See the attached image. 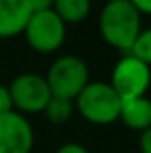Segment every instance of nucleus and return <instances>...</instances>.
Instances as JSON below:
<instances>
[{"label":"nucleus","instance_id":"4468645a","mask_svg":"<svg viewBox=\"0 0 151 153\" xmlns=\"http://www.w3.org/2000/svg\"><path fill=\"white\" fill-rule=\"evenodd\" d=\"M55 153H91V152L80 143H64L57 148Z\"/></svg>","mask_w":151,"mask_h":153},{"label":"nucleus","instance_id":"6e6552de","mask_svg":"<svg viewBox=\"0 0 151 153\" xmlns=\"http://www.w3.org/2000/svg\"><path fill=\"white\" fill-rule=\"evenodd\" d=\"M32 11L25 0H0V39L23 34Z\"/></svg>","mask_w":151,"mask_h":153},{"label":"nucleus","instance_id":"423d86ee","mask_svg":"<svg viewBox=\"0 0 151 153\" xmlns=\"http://www.w3.org/2000/svg\"><path fill=\"white\" fill-rule=\"evenodd\" d=\"M23 36L29 46L39 53L57 52L66 39V23L50 9L43 13H32Z\"/></svg>","mask_w":151,"mask_h":153},{"label":"nucleus","instance_id":"20e7f679","mask_svg":"<svg viewBox=\"0 0 151 153\" xmlns=\"http://www.w3.org/2000/svg\"><path fill=\"white\" fill-rule=\"evenodd\" d=\"M109 84L123 102L146 96L151 85V66L126 53L112 68Z\"/></svg>","mask_w":151,"mask_h":153},{"label":"nucleus","instance_id":"2eb2a0df","mask_svg":"<svg viewBox=\"0 0 151 153\" xmlns=\"http://www.w3.org/2000/svg\"><path fill=\"white\" fill-rule=\"evenodd\" d=\"M30 7L32 13H43V11H50L53 5V0H25Z\"/></svg>","mask_w":151,"mask_h":153},{"label":"nucleus","instance_id":"dca6fc26","mask_svg":"<svg viewBox=\"0 0 151 153\" xmlns=\"http://www.w3.org/2000/svg\"><path fill=\"white\" fill-rule=\"evenodd\" d=\"M139 150H141V153H151V126L141 134V137H139Z\"/></svg>","mask_w":151,"mask_h":153},{"label":"nucleus","instance_id":"0eeeda50","mask_svg":"<svg viewBox=\"0 0 151 153\" xmlns=\"http://www.w3.org/2000/svg\"><path fill=\"white\" fill-rule=\"evenodd\" d=\"M34 128L23 114L11 111L0 116V153H30Z\"/></svg>","mask_w":151,"mask_h":153},{"label":"nucleus","instance_id":"f03ea898","mask_svg":"<svg viewBox=\"0 0 151 153\" xmlns=\"http://www.w3.org/2000/svg\"><path fill=\"white\" fill-rule=\"evenodd\" d=\"M123 100L109 82H89L75 98V109L87 123L105 126L119 121Z\"/></svg>","mask_w":151,"mask_h":153},{"label":"nucleus","instance_id":"1a4fd4ad","mask_svg":"<svg viewBox=\"0 0 151 153\" xmlns=\"http://www.w3.org/2000/svg\"><path fill=\"white\" fill-rule=\"evenodd\" d=\"M119 121L135 132H144L151 126V98L141 96L133 100H124L121 103Z\"/></svg>","mask_w":151,"mask_h":153},{"label":"nucleus","instance_id":"f8f14e48","mask_svg":"<svg viewBox=\"0 0 151 153\" xmlns=\"http://www.w3.org/2000/svg\"><path fill=\"white\" fill-rule=\"evenodd\" d=\"M128 53L137 57L139 61L146 62L148 66H151V27L141 30V34L137 36L133 46L130 48Z\"/></svg>","mask_w":151,"mask_h":153},{"label":"nucleus","instance_id":"f257e3e1","mask_svg":"<svg viewBox=\"0 0 151 153\" xmlns=\"http://www.w3.org/2000/svg\"><path fill=\"white\" fill-rule=\"evenodd\" d=\"M98 29L107 45L128 53L142 30V14L128 0H109L101 7Z\"/></svg>","mask_w":151,"mask_h":153},{"label":"nucleus","instance_id":"7ed1b4c3","mask_svg":"<svg viewBox=\"0 0 151 153\" xmlns=\"http://www.w3.org/2000/svg\"><path fill=\"white\" fill-rule=\"evenodd\" d=\"M44 78L48 82L52 96L73 100V102L80 94V91L91 82L87 62L73 53L57 57L50 64Z\"/></svg>","mask_w":151,"mask_h":153},{"label":"nucleus","instance_id":"9b49d317","mask_svg":"<svg viewBox=\"0 0 151 153\" xmlns=\"http://www.w3.org/2000/svg\"><path fill=\"white\" fill-rule=\"evenodd\" d=\"M73 112H75V102L73 100H66V98H57V96H52L48 105L43 111L46 119L50 123H53V125L68 123L71 119Z\"/></svg>","mask_w":151,"mask_h":153},{"label":"nucleus","instance_id":"ddd939ff","mask_svg":"<svg viewBox=\"0 0 151 153\" xmlns=\"http://www.w3.org/2000/svg\"><path fill=\"white\" fill-rule=\"evenodd\" d=\"M14 111L13 107V100H11V93H9V85L5 84H0V116L7 114Z\"/></svg>","mask_w":151,"mask_h":153},{"label":"nucleus","instance_id":"39448f33","mask_svg":"<svg viewBox=\"0 0 151 153\" xmlns=\"http://www.w3.org/2000/svg\"><path fill=\"white\" fill-rule=\"evenodd\" d=\"M13 107L20 114H39L48 105L52 93L44 75L21 73L16 75L9 84Z\"/></svg>","mask_w":151,"mask_h":153},{"label":"nucleus","instance_id":"f3484780","mask_svg":"<svg viewBox=\"0 0 151 153\" xmlns=\"http://www.w3.org/2000/svg\"><path fill=\"white\" fill-rule=\"evenodd\" d=\"M141 14H151V0H128Z\"/></svg>","mask_w":151,"mask_h":153},{"label":"nucleus","instance_id":"9d476101","mask_svg":"<svg viewBox=\"0 0 151 153\" xmlns=\"http://www.w3.org/2000/svg\"><path fill=\"white\" fill-rule=\"evenodd\" d=\"M91 5V0H53L52 11L66 25H75L89 16Z\"/></svg>","mask_w":151,"mask_h":153}]
</instances>
